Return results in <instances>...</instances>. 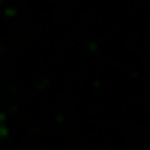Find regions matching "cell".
<instances>
[{
  "label": "cell",
  "mask_w": 150,
  "mask_h": 150,
  "mask_svg": "<svg viewBox=\"0 0 150 150\" xmlns=\"http://www.w3.org/2000/svg\"><path fill=\"white\" fill-rule=\"evenodd\" d=\"M2 15H4L7 20H13L15 15H18V9H15V7H4V9H2Z\"/></svg>",
  "instance_id": "obj_1"
},
{
  "label": "cell",
  "mask_w": 150,
  "mask_h": 150,
  "mask_svg": "<svg viewBox=\"0 0 150 150\" xmlns=\"http://www.w3.org/2000/svg\"><path fill=\"white\" fill-rule=\"evenodd\" d=\"M9 137V128L4 124H0V139H7Z\"/></svg>",
  "instance_id": "obj_2"
},
{
  "label": "cell",
  "mask_w": 150,
  "mask_h": 150,
  "mask_svg": "<svg viewBox=\"0 0 150 150\" xmlns=\"http://www.w3.org/2000/svg\"><path fill=\"white\" fill-rule=\"evenodd\" d=\"M7 111H0V124H4V122H7Z\"/></svg>",
  "instance_id": "obj_3"
},
{
  "label": "cell",
  "mask_w": 150,
  "mask_h": 150,
  "mask_svg": "<svg viewBox=\"0 0 150 150\" xmlns=\"http://www.w3.org/2000/svg\"><path fill=\"white\" fill-rule=\"evenodd\" d=\"M87 48H89V50H91V52H96V48H98V44H96V41H91V44H87Z\"/></svg>",
  "instance_id": "obj_4"
}]
</instances>
